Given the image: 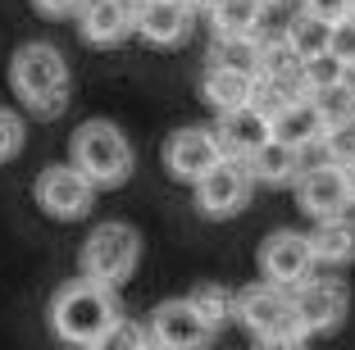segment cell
<instances>
[{"mask_svg":"<svg viewBox=\"0 0 355 350\" xmlns=\"http://www.w3.org/2000/svg\"><path fill=\"white\" fill-rule=\"evenodd\" d=\"M255 350H310L305 332H273V337H255Z\"/></svg>","mask_w":355,"mask_h":350,"instance_id":"f546056e","label":"cell"},{"mask_svg":"<svg viewBox=\"0 0 355 350\" xmlns=\"http://www.w3.org/2000/svg\"><path fill=\"white\" fill-rule=\"evenodd\" d=\"M10 87L23 100V110L37 119H60L69 110V91H73V73L60 46L51 42H28L14 51L10 60Z\"/></svg>","mask_w":355,"mask_h":350,"instance_id":"6da1fadb","label":"cell"},{"mask_svg":"<svg viewBox=\"0 0 355 350\" xmlns=\"http://www.w3.org/2000/svg\"><path fill=\"white\" fill-rule=\"evenodd\" d=\"M328 55L342 64H355V19L346 14V19L333 23V42H328Z\"/></svg>","mask_w":355,"mask_h":350,"instance_id":"f1b7e54d","label":"cell"},{"mask_svg":"<svg viewBox=\"0 0 355 350\" xmlns=\"http://www.w3.org/2000/svg\"><path fill=\"white\" fill-rule=\"evenodd\" d=\"M232 319H241L251 328V337H273V332H292L296 314H292V291L269 287V282H255V287L237 291V305H232Z\"/></svg>","mask_w":355,"mask_h":350,"instance_id":"30bf717a","label":"cell"},{"mask_svg":"<svg viewBox=\"0 0 355 350\" xmlns=\"http://www.w3.org/2000/svg\"><path fill=\"white\" fill-rule=\"evenodd\" d=\"M241 164H246V173H251L255 186H287V182H296V173L305 168V155L269 137V141H264L251 159H241Z\"/></svg>","mask_w":355,"mask_h":350,"instance_id":"e0dca14e","label":"cell"},{"mask_svg":"<svg viewBox=\"0 0 355 350\" xmlns=\"http://www.w3.org/2000/svg\"><path fill=\"white\" fill-rule=\"evenodd\" d=\"M32 200L46 218H60V223H78V218L92 214L96 205V186L78 173L73 164H51L37 173L32 182Z\"/></svg>","mask_w":355,"mask_h":350,"instance_id":"5b68a950","label":"cell"},{"mask_svg":"<svg viewBox=\"0 0 355 350\" xmlns=\"http://www.w3.org/2000/svg\"><path fill=\"white\" fill-rule=\"evenodd\" d=\"M282 42H287V51L296 55V64H301V60H314V55H328L333 23L319 19V14H310V10H296L292 19H287V28H282Z\"/></svg>","mask_w":355,"mask_h":350,"instance_id":"ffe728a7","label":"cell"},{"mask_svg":"<svg viewBox=\"0 0 355 350\" xmlns=\"http://www.w3.org/2000/svg\"><path fill=\"white\" fill-rule=\"evenodd\" d=\"M296 205H301V214H310L314 223L319 218H337L346 214V186H342V168L337 164H305L301 173H296Z\"/></svg>","mask_w":355,"mask_h":350,"instance_id":"8fae6325","label":"cell"},{"mask_svg":"<svg viewBox=\"0 0 355 350\" xmlns=\"http://www.w3.org/2000/svg\"><path fill=\"white\" fill-rule=\"evenodd\" d=\"M342 186H346V200L355 205V164H346V168H342Z\"/></svg>","mask_w":355,"mask_h":350,"instance_id":"836d02e7","label":"cell"},{"mask_svg":"<svg viewBox=\"0 0 355 350\" xmlns=\"http://www.w3.org/2000/svg\"><path fill=\"white\" fill-rule=\"evenodd\" d=\"M69 164L96 186V191H114L132 177L137 150L128 141V132L110 119H87L69 141Z\"/></svg>","mask_w":355,"mask_h":350,"instance_id":"3957f363","label":"cell"},{"mask_svg":"<svg viewBox=\"0 0 355 350\" xmlns=\"http://www.w3.org/2000/svg\"><path fill=\"white\" fill-rule=\"evenodd\" d=\"M260 278L269 287H282V291H296L305 278H314V250H310V237L305 232H292V227H282V232H269L260 241Z\"/></svg>","mask_w":355,"mask_h":350,"instance_id":"8992f818","label":"cell"},{"mask_svg":"<svg viewBox=\"0 0 355 350\" xmlns=\"http://www.w3.org/2000/svg\"><path fill=\"white\" fill-rule=\"evenodd\" d=\"M191 28H196V14L182 10L178 0H141L132 14V32L146 46H159V51L182 46L191 37Z\"/></svg>","mask_w":355,"mask_h":350,"instance_id":"7c38bea8","label":"cell"},{"mask_svg":"<svg viewBox=\"0 0 355 350\" xmlns=\"http://www.w3.org/2000/svg\"><path fill=\"white\" fill-rule=\"evenodd\" d=\"M251 191H255V182L246 173V164L241 159H219L196 182V209L205 218H232L251 205Z\"/></svg>","mask_w":355,"mask_h":350,"instance_id":"9c48e42d","label":"cell"},{"mask_svg":"<svg viewBox=\"0 0 355 350\" xmlns=\"http://www.w3.org/2000/svg\"><path fill=\"white\" fill-rule=\"evenodd\" d=\"M146 346H150V341H146V328L119 314V319L110 323V328H105L87 350H146Z\"/></svg>","mask_w":355,"mask_h":350,"instance_id":"d4e9b609","label":"cell"},{"mask_svg":"<svg viewBox=\"0 0 355 350\" xmlns=\"http://www.w3.org/2000/svg\"><path fill=\"white\" fill-rule=\"evenodd\" d=\"M23 141H28V128H23V119H19L14 110H5V105H0V164L19 159V155H23Z\"/></svg>","mask_w":355,"mask_h":350,"instance_id":"83f0119b","label":"cell"},{"mask_svg":"<svg viewBox=\"0 0 355 350\" xmlns=\"http://www.w3.org/2000/svg\"><path fill=\"white\" fill-rule=\"evenodd\" d=\"M146 350H159V346H146Z\"/></svg>","mask_w":355,"mask_h":350,"instance_id":"74e56055","label":"cell"},{"mask_svg":"<svg viewBox=\"0 0 355 350\" xmlns=\"http://www.w3.org/2000/svg\"><path fill=\"white\" fill-rule=\"evenodd\" d=\"M200 96H205V105H214L219 114L241 110V105H251V73L205 64V73H200Z\"/></svg>","mask_w":355,"mask_h":350,"instance_id":"ac0fdd59","label":"cell"},{"mask_svg":"<svg viewBox=\"0 0 355 350\" xmlns=\"http://www.w3.org/2000/svg\"><path fill=\"white\" fill-rule=\"evenodd\" d=\"M132 5H141V0H132Z\"/></svg>","mask_w":355,"mask_h":350,"instance_id":"f35d334b","label":"cell"},{"mask_svg":"<svg viewBox=\"0 0 355 350\" xmlns=\"http://www.w3.org/2000/svg\"><path fill=\"white\" fill-rule=\"evenodd\" d=\"M296 78H301L305 96L333 91V87H342V60H333V55H314V60H301V64H296Z\"/></svg>","mask_w":355,"mask_h":350,"instance_id":"cb8c5ba5","label":"cell"},{"mask_svg":"<svg viewBox=\"0 0 355 350\" xmlns=\"http://www.w3.org/2000/svg\"><path fill=\"white\" fill-rule=\"evenodd\" d=\"M178 5H182V10H191V14H196V10H205L209 0H178Z\"/></svg>","mask_w":355,"mask_h":350,"instance_id":"e575fe53","label":"cell"},{"mask_svg":"<svg viewBox=\"0 0 355 350\" xmlns=\"http://www.w3.org/2000/svg\"><path fill=\"white\" fill-rule=\"evenodd\" d=\"M342 91L355 100V64H342Z\"/></svg>","mask_w":355,"mask_h":350,"instance_id":"d6a6232c","label":"cell"},{"mask_svg":"<svg viewBox=\"0 0 355 350\" xmlns=\"http://www.w3.org/2000/svg\"><path fill=\"white\" fill-rule=\"evenodd\" d=\"M301 10H310V14H319V19L337 23V19L351 14V0H301Z\"/></svg>","mask_w":355,"mask_h":350,"instance_id":"4dcf8cb0","label":"cell"},{"mask_svg":"<svg viewBox=\"0 0 355 350\" xmlns=\"http://www.w3.org/2000/svg\"><path fill=\"white\" fill-rule=\"evenodd\" d=\"M269 137L282 146H292V150H310V146H319V137H324V119H319V110H314L310 96H301V100H292L287 110H278L269 119Z\"/></svg>","mask_w":355,"mask_h":350,"instance_id":"2e32d148","label":"cell"},{"mask_svg":"<svg viewBox=\"0 0 355 350\" xmlns=\"http://www.w3.org/2000/svg\"><path fill=\"white\" fill-rule=\"evenodd\" d=\"M214 164H219V146H214L209 128H178V132L164 141V168H168V177H178V182L196 186Z\"/></svg>","mask_w":355,"mask_h":350,"instance_id":"4fadbf2b","label":"cell"},{"mask_svg":"<svg viewBox=\"0 0 355 350\" xmlns=\"http://www.w3.org/2000/svg\"><path fill=\"white\" fill-rule=\"evenodd\" d=\"M46 319H51L55 341L87 350L110 323L119 319V296L110 287H101V282L73 278L51 296V314H46Z\"/></svg>","mask_w":355,"mask_h":350,"instance_id":"7a4b0ae2","label":"cell"},{"mask_svg":"<svg viewBox=\"0 0 355 350\" xmlns=\"http://www.w3.org/2000/svg\"><path fill=\"white\" fill-rule=\"evenodd\" d=\"M319 150H324V159L337 164V168L355 164V119H346V123H337V128H324Z\"/></svg>","mask_w":355,"mask_h":350,"instance_id":"484cf974","label":"cell"},{"mask_svg":"<svg viewBox=\"0 0 355 350\" xmlns=\"http://www.w3.org/2000/svg\"><path fill=\"white\" fill-rule=\"evenodd\" d=\"M32 10L46 14V19H73L83 10V0H32Z\"/></svg>","mask_w":355,"mask_h":350,"instance_id":"1f68e13d","label":"cell"},{"mask_svg":"<svg viewBox=\"0 0 355 350\" xmlns=\"http://www.w3.org/2000/svg\"><path fill=\"white\" fill-rule=\"evenodd\" d=\"M187 305L196 309L214 332H223L232 323V305H237V296H232L228 287H219V282H200V287L187 291Z\"/></svg>","mask_w":355,"mask_h":350,"instance_id":"7402d4cb","label":"cell"},{"mask_svg":"<svg viewBox=\"0 0 355 350\" xmlns=\"http://www.w3.org/2000/svg\"><path fill=\"white\" fill-rule=\"evenodd\" d=\"M137 259H141V237H137L132 223H96L92 237L83 241L78 250V268H83L87 282H101V287H123L128 278L137 273Z\"/></svg>","mask_w":355,"mask_h":350,"instance_id":"277c9868","label":"cell"},{"mask_svg":"<svg viewBox=\"0 0 355 350\" xmlns=\"http://www.w3.org/2000/svg\"><path fill=\"white\" fill-rule=\"evenodd\" d=\"M209 137L219 146V159H251L269 141V119H260L251 105H241V110L219 114V123L209 128Z\"/></svg>","mask_w":355,"mask_h":350,"instance_id":"9a60e30c","label":"cell"},{"mask_svg":"<svg viewBox=\"0 0 355 350\" xmlns=\"http://www.w3.org/2000/svg\"><path fill=\"white\" fill-rule=\"evenodd\" d=\"M214 337H219V332H214L196 309L187 305V296H182V300H164V305L150 309L146 341L159 346V350H209Z\"/></svg>","mask_w":355,"mask_h":350,"instance_id":"52a82bcc","label":"cell"},{"mask_svg":"<svg viewBox=\"0 0 355 350\" xmlns=\"http://www.w3.org/2000/svg\"><path fill=\"white\" fill-rule=\"evenodd\" d=\"M310 250H314V264H351L355 259V223L346 214L319 218V227L310 232Z\"/></svg>","mask_w":355,"mask_h":350,"instance_id":"44dd1931","label":"cell"},{"mask_svg":"<svg viewBox=\"0 0 355 350\" xmlns=\"http://www.w3.org/2000/svg\"><path fill=\"white\" fill-rule=\"evenodd\" d=\"M205 14H209L214 37H255L269 10L260 0H209Z\"/></svg>","mask_w":355,"mask_h":350,"instance_id":"d6986e66","label":"cell"},{"mask_svg":"<svg viewBox=\"0 0 355 350\" xmlns=\"http://www.w3.org/2000/svg\"><path fill=\"white\" fill-rule=\"evenodd\" d=\"M351 309V296L337 278H305L301 287L292 291V314H296V332L305 337H324L337 323L346 319Z\"/></svg>","mask_w":355,"mask_h":350,"instance_id":"ba28073f","label":"cell"},{"mask_svg":"<svg viewBox=\"0 0 355 350\" xmlns=\"http://www.w3.org/2000/svg\"><path fill=\"white\" fill-rule=\"evenodd\" d=\"M310 100H314V110H319V119H324V128H337V123H346V119H355V100L342 87L319 91V96H310Z\"/></svg>","mask_w":355,"mask_h":350,"instance_id":"4316f807","label":"cell"},{"mask_svg":"<svg viewBox=\"0 0 355 350\" xmlns=\"http://www.w3.org/2000/svg\"><path fill=\"white\" fill-rule=\"evenodd\" d=\"M132 14H137L132 0H83V10L73 19H78V32H83L87 46L110 51V46L132 37Z\"/></svg>","mask_w":355,"mask_h":350,"instance_id":"5bb4252c","label":"cell"},{"mask_svg":"<svg viewBox=\"0 0 355 350\" xmlns=\"http://www.w3.org/2000/svg\"><path fill=\"white\" fill-rule=\"evenodd\" d=\"M209 64L251 73V78H255V69H260V37H214V46H209Z\"/></svg>","mask_w":355,"mask_h":350,"instance_id":"603a6c76","label":"cell"},{"mask_svg":"<svg viewBox=\"0 0 355 350\" xmlns=\"http://www.w3.org/2000/svg\"><path fill=\"white\" fill-rule=\"evenodd\" d=\"M260 5H264V10H269V5H278V0H260Z\"/></svg>","mask_w":355,"mask_h":350,"instance_id":"d590c367","label":"cell"},{"mask_svg":"<svg viewBox=\"0 0 355 350\" xmlns=\"http://www.w3.org/2000/svg\"><path fill=\"white\" fill-rule=\"evenodd\" d=\"M351 19H355V0H351Z\"/></svg>","mask_w":355,"mask_h":350,"instance_id":"8d00e7d4","label":"cell"}]
</instances>
